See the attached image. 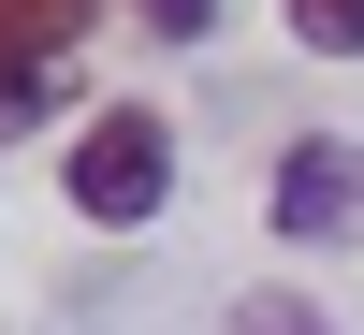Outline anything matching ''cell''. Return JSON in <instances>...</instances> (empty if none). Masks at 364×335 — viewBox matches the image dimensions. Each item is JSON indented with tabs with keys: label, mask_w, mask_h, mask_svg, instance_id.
<instances>
[{
	"label": "cell",
	"mask_w": 364,
	"mask_h": 335,
	"mask_svg": "<svg viewBox=\"0 0 364 335\" xmlns=\"http://www.w3.org/2000/svg\"><path fill=\"white\" fill-rule=\"evenodd\" d=\"M73 58H87V0H0V132H29L58 102Z\"/></svg>",
	"instance_id": "2"
},
{
	"label": "cell",
	"mask_w": 364,
	"mask_h": 335,
	"mask_svg": "<svg viewBox=\"0 0 364 335\" xmlns=\"http://www.w3.org/2000/svg\"><path fill=\"white\" fill-rule=\"evenodd\" d=\"M248 335H321L306 307H277V292H248Z\"/></svg>",
	"instance_id": "6"
},
{
	"label": "cell",
	"mask_w": 364,
	"mask_h": 335,
	"mask_svg": "<svg viewBox=\"0 0 364 335\" xmlns=\"http://www.w3.org/2000/svg\"><path fill=\"white\" fill-rule=\"evenodd\" d=\"M364 219V146H291V161H277V233H291V248H306V233H350Z\"/></svg>",
	"instance_id": "3"
},
{
	"label": "cell",
	"mask_w": 364,
	"mask_h": 335,
	"mask_svg": "<svg viewBox=\"0 0 364 335\" xmlns=\"http://www.w3.org/2000/svg\"><path fill=\"white\" fill-rule=\"evenodd\" d=\"M291 44H321V58H364V0H291Z\"/></svg>",
	"instance_id": "4"
},
{
	"label": "cell",
	"mask_w": 364,
	"mask_h": 335,
	"mask_svg": "<svg viewBox=\"0 0 364 335\" xmlns=\"http://www.w3.org/2000/svg\"><path fill=\"white\" fill-rule=\"evenodd\" d=\"M146 29H161V44H204V29H219V0H132Z\"/></svg>",
	"instance_id": "5"
},
{
	"label": "cell",
	"mask_w": 364,
	"mask_h": 335,
	"mask_svg": "<svg viewBox=\"0 0 364 335\" xmlns=\"http://www.w3.org/2000/svg\"><path fill=\"white\" fill-rule=\"evenodd\" d=\"M161 190H175V132H161L146 102H102V117L73 132V161H58V204H73L87 233H146Z\"/></svg>",
	"instance_id": "1"
}]
</instances>
